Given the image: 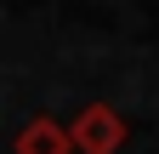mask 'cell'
Wrapping results in <instances>:
<instances>
[{"instance_id": "obj_1", "label": "cell", "mask_w": 159, "mask_h": 154, "mask_svg": "<svg viewBox=\"0 0 159 154\" xmlns=\"http://www.w3.org/2000/svg\"><path fill=\"white\" fill-rule=\"evenodd\" d=\"M74 143H80V154H119L125 148V120H119V108L85 103L74 114Z\"/></svg>"}, {"instance_id": "obj_2", "label": "cell", "mask_w": 159, "mask_h": 154, "mask_svg": "<svg viewBox=\"0 0 159 154\" xmlns=\"http://www.w3.org/2000/svg\"><path fill=\"white\" fill-rule=\"evenodd\" d=\"M74 126H57L51 114H40V120H29L23 131H17V154H74Z\"/></svg>"}]
</instances>
